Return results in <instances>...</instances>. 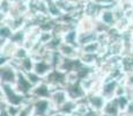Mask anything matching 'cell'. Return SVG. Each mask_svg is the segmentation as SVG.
Here are the masks:
<instances>
[{"label": "cell", "instance_id": "obj_1", "mask_svg": "<svg viewBox=\"0 0 133 116\" xmlns=\"http://www.w3.org/2000/svg\"><path fill=\"white\" fill-rule=\"evenodd\" d=\"M0 93H1V101H5L8 106H15V107H21L28 101V97L22 95L15 89L12 85L1 84L0 86Z\"/></svg>", "mask_w": 133, "mask_h": 116}, {"label": "cell", "instance_id": "obj_2", "mask_svg": "<svg viewBox=\"0 0 133 116\" xmlns=\"http://www.w3.org/2000/svg\"><path fill=\"white\" fill-rule=\"evenodd\" d=\"M17 78H19V70L13 65V63L9 60L1 62V66H0L1 84L14 86L17 81Z\"/></svg>", "mask_w": 133, "mask_h": 116}, {"label": "cell", "instance_id": "obj_3", "mask_svg": "<svg viewBox=\"0 0 133 116\" xmlns=\"http://www.w3.org/2000/svg\"><path fill=\"white\" fill-rule=\"evenodd\" d=\"M29 99V97H28ZM34 106V116H50L55 112L50 99H29Z\"/></svg>", "mask_w": 133, "mask_h": 116}, {"label": "cell", "instance_id": "obj_4", "mask_svg": "<svg viewBox=\"0 0 133 116\" xmlns=\"http://www.w3.org/2000/svg\"><path fill=\"white\" fill-rule=\"evenodd\" d=\"M65 89L67 92L68 96H70V99L74 100V101H81V100H85L87 97V92L83 88L81 80L76 82H68L66 85Z\"/></svg>", "mask_w": 133, "mask_h": 116}, {"label": "cell", "instance_id": "obj_5", "mask_svg": "<svg viewBox=\"0 0 133 116\" xmlns=\"http://www.w3.org/2000/svg\"><path fill=\"white\" fill-rule=\"evenodd\" d=\"M119 84H121V80H117V79H103L99 93L107 100L114 99V97H116V92Z\"/></svg>", "mask_w": 133, "mask_h": 116}, {"label": "cell", "instance_id": "obj_6", "mask_svg": "<svg viewBox=\"0 0 133 116\" xmlns=\"http://www.w3.org/2000/svg\"><path fill=\"white\" fill-rule=\"evenodd\" d=\"M52 91H53L52 87L48 82L43 80L38 85L34 86V88H32L31 93H30V95L28 97L29 99H50Z\"/></svg>", "mask_w": 133, "mask_h": 116}, {"label": "cell", "instance_id": "obj_7", "mask_svg": "<svg viewBox=\"0 0 133 116\" xmlns=\"http://www.w3.org/2000/svg\"><path fill=\"white\" fill-rule=\"evenodd\" d=\"M68 100H70V96H68L65 88L53 89L52 93H51L50 101H51V103H52L53 108H55V110H58L61 106L65 105Z\"/></svg>", "mask_w": 133, "mask_h": 116}, {"label": "cell", "instance_id": "obj_8", "mask_svg": "<svg viewBox=\"0 0 133 116\" xmlns=\"http://www.w3.org/2000/svg\"><path fill=\"white\" fill-rule=\"evenodd\" d=\"M14 87L17 92L21 93L22 95H24V96H27V97L30 95L32 88H34L31 82L28 80L27 76L20 71H19V78H17V81H16V84L14 85Z\"/></svg>", "mask_w": 133, "mask_h": 116}, {"label": "cell", "instance_id": "obj_9", "mask_svg": "<svg viewBox=\"0 0 133 116\" xmlns=\"http://www.w3.org/2000/svg\"><path fill=\"white\" fill-rule=\"evenodd\" d=\"M86 101L88 106L97 112H103V108L105 106L107 99L101 94V93H93V94H88L86 97Z\"/></svg>", "mask_w": 133, "mask_h": 116}, {"label": "cell", "instance_id": "obj_10", "mask_svg": "<svg viewBox=\"0 0 133 116\" xmlns=\"http://www.w3.org/2000/svg\"><path fill=\"white\" fill-rule=\"evenodd\" d=\"M57 51L64 58L79 59V57H80V48H79V46H74L72 44H67V43H65V42L60 43Z\"/></svg>", "mask_w": 133, "mask_h": 116}, {"label": "cell", "instance_id": "obj_11", "mask_svg": "<svg viewBox=\"0 0 133 116\" xmlns=\"http://www.w3.org/2000/svg\"><path fill=\"white\" fill-rule=\"evenodd\" d=\"M11 63H13V65L15 66L20 72L22 73H29V72L34 71V66H35V59L29 56V57H25L23 59H20V60H15V59H11Z\"/></svg>", "mask_w": 133, "mask_h": 116}, {"label": "cell", "instance_id": "obj_12", "mask_svg": "<svg viewBox=\"0 0 133 116\" xmlns=\"http://www.w3.org/2000/svg\"><path fill=\"white\" fill-rule=\"evenodd\" d=\"M98 21H101L104 26H107L108 28H115L117 23V20H116V16H115V13H114V9L112 7H108V8H103L99 14V16L97 17Z\"/></svg>", "mask_w": 133, "mask_h": 116}, {"label": "cell", "instance_id": "obj_13", "mask_svg": "<svg viewBox=\"0 0 133 116\" xmlns=\"http://www.w3.org/2000/svg\"><path fill=\"white\" fill-rule=\"evenodd\" d=\"M55 69L53 65L48 60H43V59H38L35 60V66H34V72L37 73L41 78L44 79L45 77L50 73L52 70Z\"/></svg>", "mask_w": 133, "mask_h": 116}, {"label": "cell", "instance_id": "obj_14", "mask_svg": "<svg viewBox=\"0 0 133 116\" xmlns=\"http://www.w3.org/2000/svg\"><path fill=\"white\" fill-rule=\"evenodd\" d=\"M102 113H103V114H107V115H110V116H119L121 115L122 110H121V108H119L116 97L107 100L105 106H104L103 112Z\"/></svg>", "mask_w": 133, "mask_h": 116}, {"label": "cell", "instance_id": "obj_15", "mask_svg": "<svg viewBox=\"0 0 133 116\" xmlns=\"http://www.w3.org/2000/svg\"><path fill=\"white\" fill-rule=\"evenodd\" d=\"M78 36H79V32L76 30V28L70 29L68 32H66L63 35V42L67 43V44H72L74 46H79L78 44Z\"/></svg>", "mask_w": 133, "mask_h": 116}, {"label": "cell", "instance_id": "obj_16", "mask_svg": "<svg viewBox=\"0 0 133 116\" xmlns=\"http://www.w3.org/2000/svg\"><path fill=\"white\" fill-rule=\"evenodd\" d=\"M76 106H78V101H74V100H68L65 105H63L61 107L58 109V112L63 113V114L70 116V115H73L75 113V109H76Z\"/></svg>", "mask_w": 133, "mask_h": 116}, {"label": "cell", "instance_id": "obj_17", "mask_svg": "<svg viewBox=\"0 0 133 116\" xmlns=\"http://www.w3.org/2000/svg\"><path fill=\"white\" fill-rule=\"evenodd\" d=\"M16 116H34V106H32L31 100L28 99V101L20 107Z\"/></svg>", "mask_w": 133, "mask_h": 116}, {"label": "cell", "instance_id": "obj_18", "mask_svg": "<svg viewBox=\"0 0 133 116\" xmlns=\"http://www.w3.org/2000/svg\"><path fill=\"white\" fill-rule=\"evenodd\" d=\"M116 100H117V102H118V106H119L122 112H125V109H126L127 106H129L130 102H131V99H130L129 94L122 95V96H117Z\"/></svg>", "mask_w": 133, "mask_h": 116}, {"label": "cell", "instance_id": "obj_19", "mask_svg": "<svg viewBox=\"0 0 133 116\" xmlns=\"http://www.w3.org/2000/svg\"><path fill=\"white\" fill-rule=\"evenodd\" d=\"M24 74L27 76L28 80L31 82L32 86H36V85H38L39 82H42V81H43V78H41V77L38 76L37 73H35L34 71L29 72V73H24Z\"/></svg>", "mask_w": 133, "mask_h": 116}, {"label": "cell", "instance_id": "obj_20", "mask_svg": "<svg viewBox=\"0 0 133 116\" xmlns=\"http://www.w3.org/2000/svg\"><path fill=\"white\" fill-rule=\"evenodd\" d=\"M122 82L127 87V89H132L133 88V72L125 73L124 77H123Z\"/></svg>", "mask_w": 133, "mask_h": 116}, {"label": "cell", "instance_id": "obj_21", "mask_svg": "<svg viewBox=\"0 0 133 116\" xmlns=\"http://www.w3.org/2000/svg\"><path fill=\"white\" fill-rule=\"evenodd\" d=\"M96 4H98L99 6L104 7V8H108V7H114L116 5L115 0H96Z\"/></svg>", "mask_w": 133, "mask_h": 116}, {"label": "cell", "instance_id": "obj_22", "mask_svg": "<svg viewBox=\"0 0 133 116\" xmlns=\"http://www.w3.org/2000/svg\"><path fill=\"white\" fill-rule=\"evenodd\" d=\"M101 115H102V113H101V112L94 110V109H91V108H89L88 113L86 114V116H101Z\"/></svg>", "mask_w": 133, "mask_h": 116}, {"label": "cell", "instance_id": "obj_23", "mask_svg": "<svg viewBox=\"0 0 133 116\" xmlns=\"http://www.w3.org/2000/svg\"><path fill=\"white\" fill-rule=\"evenodd\" d=\"M125 113H127V114H130V115L133 116V101L130 102V105L127 106V108L125 109Z\"/></svg>", "mask_w": 133, "mask_h": 116}, {"label": "cell", "instance_id": "obj_24", "mask_svg": "<svg viewBox=\"0 0 133 116\" xmlns=\"http://www.w3.org/2000/svg\"><path fill=\"white\" fill-rule=\"evenodd\" d=\"M50 116H67V115H65V114H63V113H60V112H58V110H55V112L52 113Z\"/></svg>", "mask_w": 133, "mask_h": 116}, {"label": "cell", "instance_id": "obj_25", "mask_svg": "<svg viewBox=\"0 0 133 116\" xmlns=\"http://www.w3.org/2000/svg\"><path fill=\"white\" fill-rule=\"evenodd\" d=\"M129 96H130V99H131V101H133V88L132 89H129Z\"/></svg>", "mask_w": 133, "mask_h": 116}, {"label": "cell", "instance_id": "obj_26", "mask_svg": "<svg viewBox=\"0 0 133 116\" xmlns=\"http://www.w3.org/2000/svg\"><path fill=\"white\" fill-rule=\"evenodd\" d=\"M119 116H132V115L127 114V113H125V112H122V113H121V115H119Z\"/></svg>", "mask_w": 133, "mask_h": 116}, {"label": "cell", "instance_id": "obj_27", "mask_svg": "<svg viewBox=\"0 0 133 116\" xmlns=\"http://www.w3.org/2000/svg\"><path fill=\"white\" fill-rule=\"evenodd\" d=\"M101 116H110V115H107V114H103V113H102V115Z\"/></svg>", "mask_w": 133, "mask_h": 116}, {"label": "cell", "instance_id": "obj_28", "mask_svg": "<svg viewBox=\"0 0 133 116\" xmlns=\"http://www.w3.org/2000/svg\"><path fill=\"white\" fill-rule=\"evenodd\" d=\"M88 1H96V0H88Z\"/></svg>", "mask_w": 133, "mask_h": 116}, {"label": "cell", "instance_id": "obj_29", "mask_svg": "<svg viewBox=\"0 0 133 116\" xmlns=\"http://www.w3.org/2000/svg\"><path fill=\"white\" fill-rule=\"evenodd\" d=\"M70 116H76V115H74V114H73V115H70Z\"/></svg>", "mask_w": 133, "mask_h": 116}, {"label": "cell", "instance_id": "obj_30", "mask_svg": "<svg viewBox=\"0 0 133 116\" xmlns=\"http://www.w3.org/2000/svg\"><path fill=\"white\" fill-rule=\"evenodd\" d=\"M131 1H133V0H131Z\"/></svg>", "mask_w": 133, "mask_h": 116}, {"label": "cell", "instance_id": "obj_31", "mask_svg": "<svg viewBox=\"0 0 133 116\" xmlns=\"http://www.w3.org/2000/svg\"><path fill=\"white\" fill-rule=\"evenodd\" d=\"M44 1H45V0H44Z\"/></svg>", "mask_w": 133, "mask_h": 116}]
</instances>
